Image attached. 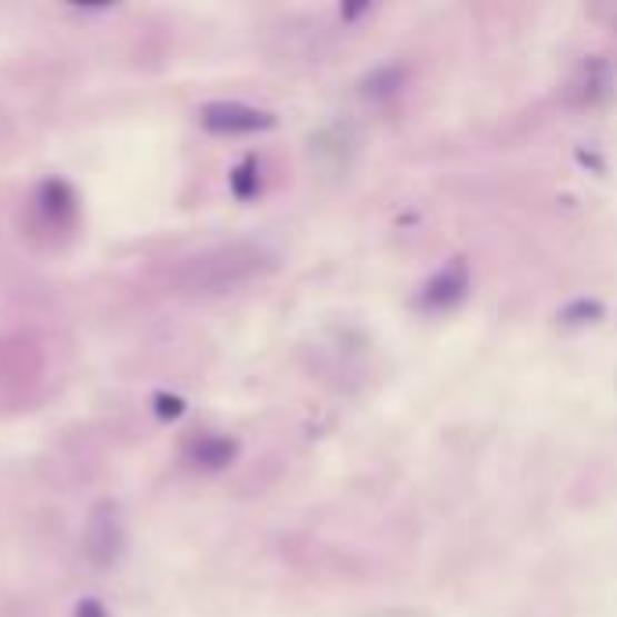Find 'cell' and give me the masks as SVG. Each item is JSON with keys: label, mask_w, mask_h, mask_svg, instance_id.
<instances>
[{"label": "cell", "mask_w": 617, "mask_h": 617, "mask_svg": "<svg viewBox=\"0 0 617 617\" xmlns=\"http://www.w3.org/2000/svg\"><path fill=\"white\" fill-rule=\"evenodd\" d=\"M263 268H268V253H260L257 246H225L196 260V286L206 292H225L239 282H249Z\"/></svg>", "instance_id": "6da1fadb"}, {"label": "cell", "mask_w": 617, "mask_h": 617, "mask_svg": "<svg viewBox=\"0 0 617 617\" xmlns=\"http://www.w3.org/2000/svg\"><path fill=\"white\" fill-rule=\"evenodd\" d=\"M87 556H91V564L98 567H112L116 560L123 556L127 546V531H123V517H120V506L112 502H101L94 506L91 520H87Z\"/></svg>", "instance_id": "7a4b0ae2"}, {"label": "cell", "mask_w": 617, "mask_h": 617, "mask_svg": "<svg viewBox=\"0 0 617 617\" xmlns=\"http://www.w3.org/2000/svg\"><path fill=\"white\" fill-rule=\"evenodd\" d=\"M202 127L213 130V135H257V130L275 127V116L242 106V101H213V106L202 109Z\"/></svg>", "instance_id": "3957f363"}, {"label": "cell", "mask_w": 617, "mask_h": 617, "mask_svg": "<svg viewBox=\"0 0 617 617\" xmlns=\"http://www.w3.org/2000/svg\"><path fill=\"white\" fill-rule=\"evenodd\" d=\"M466 292H469V271L462 260H455L419 289V307L422 311H451L455 303L466 300Z\"/></svg>", "instance_id": "277c9868"}, {"label": "cell", "mask_w": 617, "mask_h": 617, "mask_svg": "<svg viewBox=\"0 0 617 617\" xmlns=\"http://www.w3.org/2000/svg\"><path fill=\"white\" fill-rule=\"evenodd\" d=\"M610 83H614V77H610L607 62H585L581 77L575 80V94H578L581 106H596L599 98H607Z\"/></svg>", "instance_id": "5b68a950"}, {"label": "cell", "mask_w": 617, "mask_h": 617, "mask_svg": "<svg viewBox=\"0 0 617 617\" xmlns=\"http://www.w3.org/2000/svg\"><path fill=\"white\" fill-rule=\"evenodd\" d=\"M235 440L228 437H202L199 445L192 448V459L202 466V469H220V466H228L235 459Z\"/></svg>", "instance_id": "8992f818"}, {"label": "cell", "mask_w": 617, "mask_h": 617, "mask_svg": "<svg viewBox=\"0 0 617 617\" xmlns=\"http://www.w3.org/2000/svg\"><path fill=\"white\" fill-rule=\"evenodd\" d=\"M401 83H405V72H401V69H379L376 77H369L361 87H365V94L384 98V94H394V91H398Z\"/></svg>", "instance_id": "52a82bcc"}, {"label": "cell", "mask_w": 617, "mask_h": 617, "mask_svg": "<svg viewBox=\"0 0 617 617\" xmlns=\"http://www.w3.org/2000/svg\"><path fill=\"white\" fill-rule=\"evenodd\" d=\"M235 192H239L242 199H249L257 192V163L253 159H246V163L235 170Z\"/></svg>", "instance_id": "ba28073f"}, {"label": "cell", "mask_w": 617, "mask_h": 617, "mask_svg": "<svg viewBox=\"0 0 617 617\" xmlns=\"http://www.w3.org/2000/svg\"><path fill=\"white\" fill-rule=\"evenodd\" d=\"M156 405H159V416H181V401L178 398H167V394H159Z\"/></svg>", "instance_id": "9c48e42d"}, {"label": "cell", "mask_w": 617, "mask_h": 617, "mask_svg": "<svg viewBox=\"0 0 617 617\" xmlns=\"http://www.w3.org/2000/svg\"><path fill=\"white\" fill-rule=\"evenodd\" d=\"M77 617H106V610H101V604H94V599H83Z\"/></svg>", "instance_id": "30bf717a"}]
</instances>
